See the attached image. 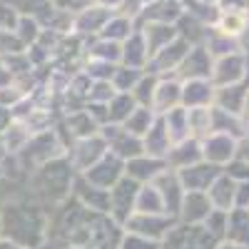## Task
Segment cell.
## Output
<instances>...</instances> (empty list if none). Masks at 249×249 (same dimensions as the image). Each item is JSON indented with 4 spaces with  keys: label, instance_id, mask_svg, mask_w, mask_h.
<instances>
[{
    "label": "cell",
    "instance_id": "ffe728a7",
    "mask_svg": "<svg viewBox=\"0 0 249 249\" xmlns=\"http://www.w3.org/2000/svg\"><path fill=\"white\" fill-rule=\"evenodd\" d=\"M212 100V88L204 80H190L182 88V107H207V102Z\"/></svg>",
    "mask_w": 249,
    "mask_h": 249
},
{
    "label": "cell",
    "instance_id": "7a4b0ae2",
    "mask_svg": "<svg viewBox=\"0 0 249 249\" xmlns=\"http://www.w3.org/2000/svg\"><path fill=\"white\" fill-rule=\"evenodd\" d=\"M77 179V172L72 170V164L68 157H57L43 167H37L28 177V197L40 202L43 207H55L62 204L72 195V184Z\"/></svg>",
    "mask_w": 249,
    "mask_h": 249
},
{
    "label": "cell",
    "instance_id": "d6986e66",
    "mask_svg": "<svg viewBox=\"0 0 249 249\" xmlns=\"http://www.w3.org/2000/svg\"><path fill=\"white\" fill-rule=\"evenodd\" d=\"M65 127H68L70 137H75V142H77V140H85V137L97 135L100 124L95 122V117H92L88 110H77V112H72V115L65 120Z\"/></svg>",
    "mask_w": 249,
    "mask_h": 249
},
{
    "label": "cell",
    "instance_id": "ac0fdd59",
    "mask_svg": "<svg viewBox=\"0 0 249 249\" xmlns=\"http://www.w3.org/2000/svg\"><path fill=\"white\" fill-rule=\"evenodd\" d=\"M160 117H162V122H164V127H167V135H170L172 144L184 142V140L192 137V135H190V112H187V107L179 105V107L164 112V115H160Z\"/></svg>",
    "mask_w": 249,
    "mask_h": 249
},
{
    "label": "cell",
    "instance_id": "277c9868",
    "mask_svg": "<svg viewBox=\"0 0 249 249\" xmlns=\"http://www.w3.org/2000/svg\"><path fill=\"white\" fill-rule=\"evenodd\" d=\"M140 187H142L140 182H135V179H130L127 175H124L110 190V217L120 227H124V222L135 214V204H137Z\"/></svg>",
    "mask_w": 249,
    "mask_h": 249
},
{
    "label": "cell",
    "instance_id": "9a60e30c",
    "mask_svg": "<svg viewBox=\"0 0 249 249\" xmlns=\"http://www.w3.org/2000/svg\"><path fill=\"white\" fill-rule=\"evenodd\" d=\"M182 105V85L177 80H157L155 97H152V110L157 115H164Z\"/></svg>",
    "mask_w": 249,
    "mask_h": 249
},
{
    "label": "cell",
    "instance_id": "7c38bea8",
    "mask_svg": "<svg viewBox=\"0 0 249 249\" xmlns=\"http://www.w3.org/2000/svg\"><path fill=\"white\" fill-rule=\"evenodd\" d=\"M212 202H210V195L207 192H187L184 199H182V207H179V214H177V222H184V224H204V219L212 214Z\"/></svg>",
    "mask_w": 249,
    "mask_h": 249
},
{
    "label": "cell",
    "instance_id": "cb8c5ba5",
    "mask_svg": "<svg viewBox=\"0 0 249 249\" xmlns=\"http://www.w3.org/2000/svg\"><path fill=\"white\" fill-rule=\"evenodd\" d=\"M207 195H210V202H212L214 210H224L227 212L230 204H232V199H234V195H237V190H234V184L227 177H217L212 182V187L207 190Z\"/></svg>",
    "mask_w": 249,
    "mask_h": 249
},
{
    "label": "cell",
    "instance_id": "d6a6232c",
    "mask_svg": "<svg viewBox=\"0 0 249 249\" xmlns=\"http://www.w3.org/2000/svg\"><path fill=\"white\" fill-rule=\"evenodd\" d=\"M217 249H244V247H239V244L232 242V244H222V247H217Z\"/></svg>",
    "mask_w": 249,
    "mask_h": 249
},
{
    "label": "cell",
    "instance_id": "3957f363",
    "mask_svg": "<svg viewBox=\"0 0 249 249\" xmlns=\"http://www.w3.org/2000/svg\"><path fill=\"white\" fill-rule=\"evenodd\" d=\"M160 249H217V239L207 232L204 224L177 222L162 239Z\"/></svg>",
    "mask_w": 249,
    "mask_h": 249
},
{
    "label": "cell",
    "instance_id": "ba28073f",
    "mask_svg": "<svg viewBox=\"0 0 249 249\" xmlns=\"http://www.w3.org/2000/svg\"><path fill=\"white\" fill-rule=\"evenodd\" d=\"M88 182L102 187V190H112V187L124 177V160H120L117 155H112L110 150L105 152V157H100L88 172H82Z\"/></svg>",
    "mask_w": 249,
    "mask_h": 249
},
{
    "label": "cell",
    "instance_id": "8992f818",
    "mask_svg": "<svg viewBox=\"0 0 249 249\" xmlns=\"http://www.w3.org/2000/svg\"><path fill=\"white\" fill-rule=\"evenodd\" d=\"M175 224H177V219L170 217V214H142V212H135L127 222H124L122 230L162 244V239L167 237V232L172 230Z\"/></svg>",
    "mask_w": 249,
    "mask_h": 249
},
{
    "label": "cell",
    "instance_id": "603a6c76",
    "mask_svg": "<svg viewBox=\"0 0 249 249\" xmlns=\"http://www.w3.org/2000/svg\"><path fill=\"white\" fill-rule=\"evenodd\" d=\"M137 107V102L130 92H117L110 102H107V117L110 122L107 124H122L124 120H127L132 115V110Z\"/></svg>",
    "mask_w": 249,
    "mask_h": 249
},
{
    "label": "cell",
    "instance_id": "6da1fadb",
    "mask_svg": "<svg viewBox=\"0 0 249 249\" xmlns=\"http://www.w3.org/2000/svg\"><path fill=\"white\" fill-rule=\"evenodd\" d=\"M50 210L23 195L0 207V237L25 249H37L48 239Z\"/></svg>",
    "mask_w": 249,
    "mask_h": 249
},
{
    "label": "cell",
    "instance_id": "5bb4252c",
    "mask_svg": "<svg viewBox=\"0 0 249 249\" xmlns=\"http://www.w3.org/2000/svg\"><path fill=\"white\" fill-rule=\"evenodd\" d=\"M164 162H167L170 170H177V172L184 170V167H192V164L202 162V144L195 137L184 140V142H177V144H172V150L167 152Z\"/></svg>",
    "mask_w": 249,
    "mask_h": 249
},
{
    "label": "cell",
    "instance_id": "44dd1931",
    "mask_svg": "<svg viewBox=\"0 0 249 249\" xmlns=\"http://www.w3.org/2000/svg\"><path fill=\"white\" fill-rule=\"evenodd\" d=\"M135 212H142V214H167V210H164V202H162L157 187H155L152 182L140 187Z\"/></svg>",
    "mask_w": 249,
    "mask_h": 249
},
{
    "label": "cell",
    "instance_id": "52a82bcc",
    "mask_svg": "<svg viewBox=\"0 0 249 249\" xmlns=\"http://www.w3.org/2000/svg\"><path fill=\"white\" fill-rule=\"evenodd\" d=\"M102 140L107 142V150L112 155H117L120 160H132L137 155H144V144H142V137L132 135L122 127V124H102L100 130Z\"/></svg>",
    "mask_w": 249,
    "mask_h": 249
},
{
    "label": "cell",
    "instance_id": "2e32d148",
    "mask_svg": "<svg viewBox=\"0 0 249 249\" xmlns=\"http://www.w3.org/2000/svg\"><path fill=\"white\" fill-rule=\"evenodd\" d=\"M142 144H144V155L160 157V160H164V157H167V152L172 150V140H170L167 127H164V122H162L160 115H157L155 124L150 127V132L142 137Z\"/></svg>",
    "mask_w": 249,
    "mask_h": 249
},
{
    "label": "cell",
    "instance_id": "f1b7e54d",
    "mask_svg": "<svg viewBox=\"0 0 249 249\" xmlns=\"http://www.w3.org/2000/svg\"><path fill=\"white\" fill-rule=\"evenodd\" d=\"M117 249H160V242H152L147 237H140V234H132V232H122Z\"/></svg>",
    "mask_w": 249,
    "mask_h": 249
},
{
    "label": "cell",
    "instance_id": "4316f807",
    "mask_svg": "<svg viewBox=\"0 0 249 249\" xmlns=\"http://www.w3.org/2000/svg\"><path fill=\"white\" fill-rule=\"evenodd\" d=\"M140 70L137 68H122V70H117L115 75H112V85H115V90L117 92H132L135 90V85L140 82Z\"/></svg>",
    "mask_w": 249,
    "mask_h": 249
},
{
    "label": "cell",
    "instance_id": "484cf974",
    "mask_svg": "<svg viewBox=\"0 0 249 249\" xmlns=\"http://www.w3.org/2000/svg\"><path fill=\"white\" fill-rule=\"evenodd\" d=\"M155 88H157V80L155 77H140V82L135 85V90L130 92L135 97V102L140 107H152V97H155Z\"/></svg>",
    "mask_w": 249,
    "mask_h": 249
},
{
    "label": "cell",
    "instance_id": "8fae6325",
    "mask_svg": "<svg viewBox=\"0 0 249 249\" xmlns=\"http://www.w3.org/2000/svg\"><path fill=\"white\" fill-rule=\"evenodd\" d=\"M182 179V187L187 192H207L212 187V182L219 177V167L210 162H197L192 167H184L177 172Z\"/></svg>",
    "mask_w": 249,
    "mask_h": 249
},
{
    "label": "cell",
    "instance_id": "d4e9b609",
    "mask_svg": "<svg viewBox=\"0 0 249 249\" xmlns=\"http://www.w3.org/2000/svg\"><path fill=\"white\" fill-rule=\"evenodd\" d=\"M182 60H184V50H182V43H177V45H167V48H162L157 55H152L150 57V62H152V68H157L155 72H164L167 68H177V65H182Z\"/></svg>",
    "mask_w": 249,
    "mask_h": 249
},
{
    "label": "cell",
    "instance_id": "4dcf8cb0",
    "mask_svg": "<svg viewBox=\"0 0 249 249\" xmlns=\"http://www.w3.org/2000/svg\"><path fill=\"white\" fill-rule=\"evenodd\" d=\"M8 157H10V150H8V144H5V137L0 135V164H3Z\"/></svg>",
    "mask_w": 249,
    "mask_h": 249
},
{
    "label": "cell",
    "instance_id": "1f68e13d",
    "mask_svg": "<svg viewBox=\"0 0 249 249\" xmlns=\"http://www.w3.org/2000/svg\"><path fill=\"white\" fill-rule=\"evenodd\" d=\"M0 249H25V247H20V244H15V242H10V239L0 237Z\"/></svg>",
    "mask_w": 249,
    "mask_h": 249
},
{
    "label": "cell",
    "instance_id": "4fadbf2b",
    "mask_svg": "<svg viewBox=\"0 0 249 249\" xmlns=\"http://www.w3.org/2000/svg\"><path fill=\"white\" fill-rule=\"evenodd\" d=\"M162 170H167V162L160 157H150V155H137L124 162V175L140 184H150Z\"/></svg>",
    "mask_w": 249,
    "mask_h": 249
},
{
    "label": "cell",
    "instance_id": "83f0119b",
    "mask_svg": "<svg viewBox=\"0 0 249 249\" xmlns=\"http://www.w3.org/2000/svg\"><path fill=\"white\" fill-rule=\"evenodd\" d=\"M204 53L197 50L192 53L190 57H184L182 60V70H184V77H190V80H199L202 75H207V70H210V62H202Z\"/></svg>",
    "mask_w": 249,
    "mask_h": 249
},
{
    "label": "cell",
    "instance_id": "f546056e",
    "mask_svg": "<svg viewBox=\"0 0 249 249\" xmlns=\"http://www.w3.org/2000/svg\"><path fill=\"white\" fill-rule=\"evenodd\" d=\"M15 122V117H13V110L10 107H5V105H0V135H3L10 124Z\"/></svg>",
    "mask_w": 249,
    "mask_h": 249
},
{
    "label": "cell",
    "instance_id": "7402d4cb",
    "mask_svg": "<svg viewBox=\"0 0 249 249\" xmlns=\"http://www.w3.org/2000/svg\"><path fill=\"white\" fill-rule=\"evenodd\" d=\"M155 120H157V112L152 110V107H135L132 110V115L122 122V127L127 130V132H132V135H137V137H144L150 132V127L155 124Z\"/></svg>",
    "mask_w": 249,
    "mask_h": 249
},
{
    "label": "cell",
    "instance_id": "e0dca14e",
    "mask_svg": "<svg viewBox=\"0 0 249 249\" xmlns=\"http://www.w3.org/2000/svg\"><path fill=\"white\" fill-rule=\"evenodd\" d=\"M202 160L210 164H222L234 155V142L224 135H207L202 142Z\"/></svg>",
    "mask_w": 249,
    "mask_h": 249
},
{
    "label": "cell",
    "instance_id": "9c48e42d",
    "mask_svg": "<svg viewBox=\"0 0 249 249\" xmlns=\"http://www.w3.org/2000/svg\"><path fill=\"white\" fill-rule=\"evenodd\" d=\"M152 184L157 187V192H160V197H162V202H164V210H167V214L177 219L179 207H182V199H184V195H187V190L182 187V179H179L177 170H170V167L162 170V172L152 179Z\"/></svg>",
    "mask_w": 249,
    "mask_h": 249
},
{
    "label": "cell",
    "instance_id": "5b68a950",
    "mask_svg": "<svg viewBox=\"0 0 249 249\" xmlns=\"http://www.w3.org/2000/svg\"><path fill=\"white\" fill-rule=\"evenodd\" d=\"M105 152H107V142L102 140V135L97 132V135H92V137H85V140L72 142L70 147H68V152H65V157H68V162L72 164V170H75L77 175H82V172H88L100 157H105Z\"/></svg>",
    "mask_w": 249,
    "mask_h": 249
},
{
    "label": "cell",
    "instance_id": "30bf717a",
    "mask_svg": "<svg viewBox=\"0 0 249 249\" xmlns=\"http://www.w3.org/2000/svg\"><path fill=\"white\" fill-rule=\"evenodd\" d=\"M72 197L88 207L90 212H100V214H110V190H102V187L88 182L82 175H77L75 184H72Z\"/></svg>",
    "mask_w": 249,
    "mask_h": 249
}]
</instances>
